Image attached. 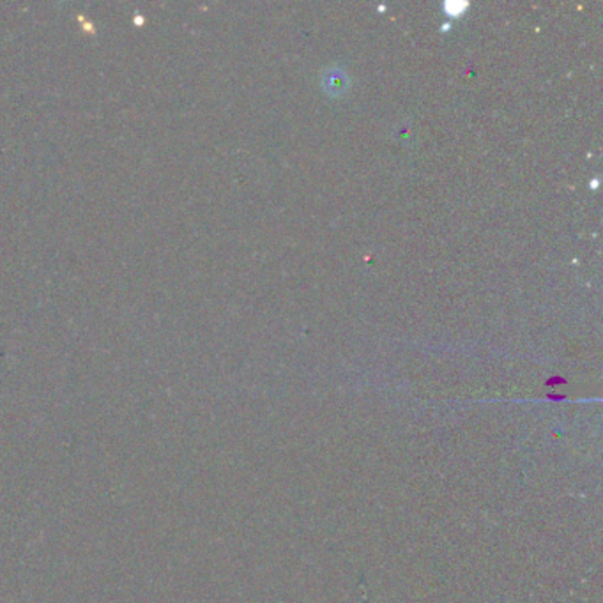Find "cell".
<instances>
[{
    "label": "cell",
    "instance_id": "1",
    "mask_svg": "<svg viewBox=\"0 0 603 603\" xmlns=\"http://www.w3.org/2000/svg\"><path fill=\"white\" fill-rule=\"evenodd\" d=\"M328 76H331V80H326V87L333 89L335 94L340 93V91H344L347 87V80H346V75L342 71L335 69V71L328 73Z\"/></svg>",
    "mask_w": 603,
    "mask_h": 603
}]
</instances>
